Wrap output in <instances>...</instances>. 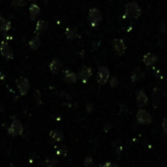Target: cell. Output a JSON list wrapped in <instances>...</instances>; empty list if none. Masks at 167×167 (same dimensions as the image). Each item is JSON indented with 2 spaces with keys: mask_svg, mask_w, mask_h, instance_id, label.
<instances>
[{
  "mask_svg": "<svg viewBox=\"0 0 167 167\" xmlns=\"http://www.w3.org/2000/svg\"><path fill=\"white\" fill-rule=\"evenodd\" d=\"M17 88L19 90L21 95H26L30 90V82L26 77H20L16 81Z\"/></svg>",
  "mask_w": 167,
  "mask_h": 167,
  "instance_id": "obj_6",
  "label": "cell"
},
{
  "mask_svg": "<svg viewBox=\"0 0 167 167\" xmlns=\"http://www.w3.org/2000/svg\"><path fill=\"white\" fill-rule=\"evenodd\" d=\"M77 75L76 73H74L73 71H70V70H66L64 72V81L68 84H74L76 83L77 81Z\"/></svg>",
  "mask_w": 167,
  "mask_h": 167,
  "instance_id": "obj_13",
  "label": "cell"
},
{
  "mask_svg": "<svg viewBox=\"0 0 167 167\" xmlns=\"http://www.w3.org/2000/svg\"><path fill=\"white\" fill-rule=\"evenodd\" d=\"M10 167H15V166H14V165H11Z\"/></svg>",
  "mask_w": 167,
  "mask_h": 167,
  "instance_id": "obj_30",
  "label": "cell"
},
{
  "mask_svg": "<svg viewBox=\"0 0 167 167\" xmlns=\"http://www.w3.org/2000/svg\"><path fill=\"white\" fill-rule=\"evenodd\" d=\"M30 47L33 49V50H36L39 46H40V38L39 35H36L35 38H34L33 39H30Z\"/></svg>",
  "mask_w": 167,
  "mask_h": 167,
  "instance_id": "obj_20",
  "label": "cell"
},
{
  "mask_svg": "<svg viewBox=\"0 0 167 167\" xmlns=\"http://www.w3.org/2000/svg\"><path fill=\"white\" fill-rule=\"evenodd\" d=\"M44 163H45L46 167H53L57 164V160H55L53 158H47Z\"/></svg>",
  "mask_w": 167,
  "mask_h": 167,
  "instance_id": "obj_23",
  "label": "cell"
},
{
  "mask_svg": "<svg viewBox=\"0 0 167 167\" xmlns=\"http://www.w3.org/2000/svg\"><path fill=\"white\" fill-rule=\"evenodd\" d=\"M109 76H110V73H109V70L107 69L106 67H104V66L98 67L97 78H96L97 84L100 85V86L105 85V84L107 83L108 80H109Z\"/></svg>",
  "mask_w": 167,
  "mask_h": 167,
  "instance_id": "obj_4",
  "label": "cell"
},
{
  "mask_svg": "<svg viewBox=\"0 0 167 167\" xmlns=\"http://www.w3.org/2000/svg\"><path fill=\"white\" fill-rule=\"evenodd\" d=\"M161 92H160V90L158 88H155L153 90V92H152V100H153V106L154 104L155 105H158L159 101H160V98H161Z\"/></svg>",
  "mask_w": 167,
  "mask_h": 167,
  "instance_id": "obj_21",
  "label": "cell"
},
{
  "mask_svg": "<svg viewBox=\"0 0 167 167\" xmlns=\"http://www.w3.org/2000/svg\"><path fill=\"white\" fill-rule=\"evenodd\" d=\"M47 29V23L44 20H39L35 26V34L36 35H42Z\"/></svg>",
  "mask_w": 167,
  "mask_h": 167,
  "instance_id": "obj_15",
  "label": "cell"
},
{
  "mask_svg": "<svg viewBox=\"0 0 167 167\" xmlns=\"http://www.w3.org/2000/svg\"><path fill=\"white\" fill-rule=\"evenodd\" d=\"M85 167H95V162L91 156H86L84 161Z\"/></svg>",
  "mask_w": 167,
  "mask_h": 167,
  "instance_id": "obj_22",
  "label": "cell"
},
{
  "mask_svg": "<svg viewBox=\"0 0 167 167\" xmlns=\"http://www.w3.org/2000/svg\"><path fill=\"white\" fill-rule=\"evenodd\" d=\"M66 36L68 39L73 40L78 36V30L77 28H67L66 30Z\"/></svg>",
  "mask_w": 167,
  "mask_h": 167,
  "instance_id": "obj_18",
  "label": "cell"
},
{
  "mask_svg": "<svg viewBox=\"0 0 167 167\" xmlns=\"http://www.w3.org/2000/svg\"><path fill=\"white\" fill-rule=\"evenodd\" d=\"M148 100H147V96L146 95L145 91L144 90H138L137 91V104L139 107H144L147 104Z\"/></svg>",
  "mask_w": 167,
  "mask_h": 167,
  "instance_id": "obj_10",
  "label": "cell"
},
{
  "mask_svg": "<svg viewBox=\"0 0 167 167\" xmlns=\"http://www.w3.org/2000/svg\"><path fill=\"white\" fill-rule=\"evenodd\" d=\"M158 30H159L160 33L165 34V33L167 32V30H166V27H165V24H164V23H160L159 26H158Z\"/></svg>",
  "mask_w": 167,
  "mask_h": 167,
  "instance_id": "obj_26",
  "label": "cell"
},
{
  "mask_svg": "<svg viewBox=\"0 0 167 167\" xmlns=\"http://www.w3.org/2000/svg\"><path fill=\"white\" fill-rule=\"evenodd\" d=\"M131 78H132V81L133 82H139V81H141V80L144 78V72H143V70H141V68H139V67L135 68V69L132 71Z\"/></svg>",
  "mask_w": 167,
  "mask_h": 167,
  "instance_id": "obj_14",
  "label": "cell"
},
{
  "mask_svg": "<svg viewBox=\"0 0 167 167\" xmlns=\"http://www.w3.org/2000/svg\"><path fill=\"white\" fill-rule=\"evenodd\" d=\"M24 132V127L23 124L21 123L20 120L18 119H13V121L11 122L10 127L8 129V133L11 135L12 137H16V136H20Z\"/></svg>",
  "mask_w": 167,
  "mask_h": 167,
  "instance_id": "obj_3",
  "label": "cell"
},
{
  "mask_svg": "<svg viewBox=\"0 0 167 167\" xmlns=\"http://www.w3.org/2000/svg\"><path fill=\"white\" fill-rule=\"evenodd\" d=\"M62 62L57 59V58H55L51 61V63L49 64V70H50V72L52 74H58L60 72V70L62 69Z\"/></svg>",
  "mask_w": 167,
  "mask_h": 167,
  "instance_id": "obj_11",
  "label": "cell"
},
{
  "mask_svg": "<svg viewBox=\"0 0 167 167\" xmlns=\"http://www.w3.org/2000/svg\"><path fill=\"white\" fill-rule=\"evenodd\" d=\"M143 61H144V63H145L146 66L151 67V66H153L154 64L156 63L157 57H156L154 54H152V53H146V54L144 55Z\"/></svg>",
  "mask_w": 167,
  "mask_h": 167,
  "instance_id": "obj_12",
  "label": "cell"
},
{
  "mask_svg": "<svg viewBox=\"0 0 167 167\" xmlns=\"http://www.w3.org/2000/svg\"><path fill=\"white\" fill-rule=\"evenodd\" d=\"M162 130L164 134H167V118H165L162 122Z\"/></svg>",
  "mask_w": 167,
  "mask_h": 167,
  "instance_id": "obj_27",
  "label": "cell"
},
{
  "mask_svg": "<svg viewBox=\"0 0 167 167\" xmlns=\"http://www.w3.org/2000/svg\"><path fill=\"white\" fill-rule=\"evenodd\" d=\"M92 75V69L90 67H85L80 71L79 73V78L83 83H86L88 80L91 77Z\"/></svg>",
  "mask_w": 167,
  "mask_h": 167,
  "instance_id": "obj_9",
  "label": "cell"
},
{
  "mask_svg": "<svg viewBox=\"0 0 167 167\" xmlns=\"http://www.w3.org/2000/svg\"><path fill=\"white\" fill-rule=\"evenodd\" d=\"M63 150H64L63 147L59 148V150L57 151V154H59V155H63V154H65V153H66V151H63Z\"/></svg>",
  "mask_w": 167,
  "mask_h": 167,
  "instance_id": "obj_29",
  "label": "cell"
},
{
  "mask_svg": "<svg viewBox=\"0 0 167 167\" xmlns=\"http://www.w3.org/2000/svg\"><path fill=\"white\" fill-rule=\"evenodd\" d=\"M39 13H40V9L36 4H32L30 6V16L32 20H35L39 15Z\"/></svg>",
  "mask_w": 167,
  "mask_h": 167,
  "instance_id": "obj_16",
  "label": "cell"
},
{
  "mask_svg": "<svg viewBox=\"0 0 167 167\" xmlns=\"http://www.w3.org/2000/svg\"><path fill=\"white\" fill-rule=\"evenodd\" d=\"M11 28L10 22L6 21L3 17L0 16V33H6L8 32Z\"/></svg>",
  "mask_w": 167,
  "mask_h": 167,
  "instance_id": "obj_17",
  "label": "cell"
},
{
  "mask_svg": "<svg viewBox=\"0 0 167 167\" xmlns=\"http://www.w3.org/2000/svg\"><path fill=\"white\" fill-rule=\"evenodd\" d=\"M141 15V9L139 4L136 1L128 2L125 5V17L132 18V19H138Z\"/></svg>",
  "mask_w": 167,
  "mask_h": 167,
  "instance_id": "obj_1",
  "label": "cell"
},
{
  "mask_svg": "<svg viewBox=\"0 0 167 167\" xmlns=\"http://www.w3.org/2000/svg\"><path fill=\"white\" fill-rule=\"evenodd\" d=\"M102 167H118L116 163H112V162H106L104 163V165Z\"/></svg>",
  "mask_w": 167,
  "mask_h": 167,
  "instance_id": "obj_28",
  "label": "cell"
},
{
  "mask_svg": "<svg viewBox=\"0 0 167 167\" xmlns=\"http://www.w3.org/2000/svg\"><path fill=\"white\" fill-rule=\"evenodd\" d=\"M0 53H1L2 56L7 60H11L14 57L13 51H12L9 44L5 40L1 41V43H0Z\"/></svg>",
  "mask_w": 167,
  "mask_h": 167,
  "instance_id": "obj_8",
  "label": "cell"
},
{
  "mask_svg": "<svg viewBox=\"0 0 167 167\" xmlns=\"http://www.w3.org/2000/svg\"><path fill=\"white\" fill-rule=\"evenodd\" d=\"M137 121L141 125H148L152 122V116L148 111L140 109L137 113Z\"/></svg>",
  "mask_w": 167,
  "mask_h": 167,
  "instance_id": "obj_5",
  "label": "cell"
},
{
  "mask_svg": "<svg viewBox=\"0 0 167 167\" xmlns=\"http://www.w3.org/2000/svg\"><path fill=\"white\" fill-rule=\"evenodd\" d=\"M101 20H102L101 13L97 8H91L89 11V22L92 28H96Z\"/></svg>",
  "mask_w": 167,
  "mask_h": 167,
  "instance_id": "obj_2",
  "label": "cell"
},
{
  "mask_svg": "<svg viewBox=\"0 0 167 167\" xmlns=\"http://www.w3.org/2000/svg\"><path fill=\"white\" fill-rule=\"evenodd\" d=\"M49 135H50V137L56 141H62L64 138L63 134L60 131H58V130H52V131H50V133H49Z\"/></svg>",
  "mask_w": 167,
  "mask_h": 167,
  "instance_id": "obj_19",
  "label": "cell"
},
{
  "mask_svg": "<svg viewBox=\"0 0 167 167\" xmlns=\"http://www.w3.org/2000/svg\"><path fill=\"white\" fill-rule=\"evenodd\" d=\"M26 4V0H12V5L15 6V7H22Z\"/></svg>",
  "mask_w": 167,
  "mask_h": 167,
  "instance_id": "obj_24",
  "label": "cell"
},
{
  "mask_svg": "<svg viewBox=\"0 0 167 167\" xmlns=\"http://www.w3.org/2000/svg\"><path fill=\"white\" fill-rule=\"evenodd\" d=\"M119 84V81H118V79H117L116 77H112L110 79V86H111V88H116L117 86H118Z\"/></svg>",
  "mask_w": 167,
  "mask_h": 167,
  "instance_id": "obj_25",
  "label": "cell"
},
{
  "mask_svg": "<svg viewBox=\"0 0 167 167\" xmlns=\"http://www.w3.org/2000/svg\"><path fill=\"white\" fill-rule=\"evenodd\" d=\"M112 47L113 50L115 52L116 55L118 56H121V55L124 54L125 50H126V44L123 39H115L112 40Z\"/></svg>",
  "mask_w": 167,
  "mask_h": 167,
  "instance_id": "obj_7",
  "label": "cell"
}]
</instances>
